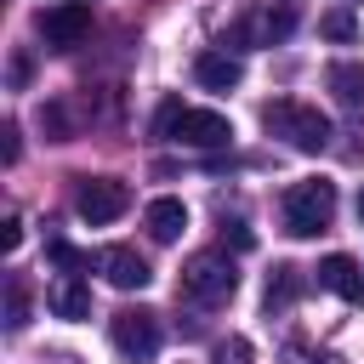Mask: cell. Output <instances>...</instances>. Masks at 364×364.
Segmentation results:
<instances>
[{"label": "cell", "mask_w": 364, "mask_h": 364, "mask_svg": "<svg viewBox=\"0 0 364 364\" xmlns=\"http://www.w3.org/2000/svg\"><path fill=\"white\" fill-rule=\"evenodd\" d=\"M262 125L273 131V136H284L296 154H318V148H330V119L313 108V102H296V97H273L267 108H262Z\"/></svg>", "instance_id": "7a4b0ae2"}, {"label": "cell", "mask_w": 364, "mask_h": 364, "mask_svg": "<svg viewBox=\"0 0 364 364\" xmlns=\"http://www.w3.org/2000/svg\"><path fill=\"white\" fill-rule=\"evenodd\" d=\"M318 284L330 290V296H341V301H364V267L353 262V256H324L318 262Z\"/></svg>", "instance_id": "30bf717a"}, {"label": "cell", "mask_w": 364, "mask_h": 364, "mask_svg": "<svg viewBox=\"0 0 364 364\" xmlns=\"http://www.w3.org/2000/svg\"><path fill=\"white\" fill-rule=\"evenodd\" d=\"M290 364H341L336 353H307V347H290Z\"/></svg>", "instance_id": "7402d4cb"}, {"label": "cell", "mask_w": 364, "mask_h": 364, "mask_svg": "<svg viewBox=\"0 0 364 364\" xmlns=\"http://www.w3.org/2000/svg\"><path fill=\"white\" fill-rule=\"evenodd\" d=\"M28 324V290L23 279H6V330H23Z\"/></svg>", "instance_id": "ac0fdd59"}, {"label": "cell", "mask_w": 364, "mask_h": 364, "mask_svg": "<svg viewBox=\"0 0 364 364\" xmlns=\"http://www.w3.org/2000/svg\"><path fill=\"white\" fill-rule=\"evenodd\" d=\"M142 222H148V239H154V245H176V239L188 233V205H182V199H154V205L142 210Z\"/></svg>", "instance_id": "7c38bea8"}, {"label": "cell", "mask_w": 364, "mask_h": 364, "mask_svg": "<svg viewBox=\"0 0 364 364\" xmlns=\"http://www.w3.org/2000/svg\"><path fill=\"white\" fill-rule=\"evenodd\" d=\"M51 313H57V318H85V313H91V284H85L80 273H63V279L51 284Z\"/></svg>", "instance_id": "9a60e30c"}, {"label": "cell", "mask_w": 364, "mask_h": 364, "mask_svg": "<svg viewBox=\"0 0 364 364\" xmlns=\"http://www.w3.org/2000/svg\"><path fill=\"white\" fill-rule=\"evenodd\" d=\"M40 34H46V46H51V51H74V46L91 34V6L63 0V6L40 11Z\"/></svg>", "instance_id": "52a82bcc"}, {"label": "cell", "mask_w": 364, "mask_h": 364, "mask_svg": "<svg viewBox=\"0 0 364 364\" xmlns=\"http://www.w3.org/2000/svg\"><path fill=\"white\" fill-rule=\"evenodd\" d=\"M17 154H23V142H17V125H6V131H0V159H6V165H17Z\"/></svg>", "instance_id": "ffe728a7"}, {"label": "cell", "mask_w": 364, "mask_h": 364, "mask_svg": "<svg viewBox=\"0 0 364 364\" xmlns=\"http://www.w3.org/2000/svg\"><path fill=\"white\" fill-rule=\"evenodd\" d=\"M154 136H171L182 148H228L233 142V125L216 108H188L182 97H165L159 114H154Z\"/></svg>", "instance_id": "6da1fadb"}, {"label": "cell", "mask_w": 364, "mask_h": 364, "mask_svg": "<svg viewBox=\"0 0 364 364\" xmlns=\"http://www.w3.org/2000/svg\"><path fill=\"white\" fill-rule=\"evenodd\" d=\"M108 336H114L119 358L148 364V358L159 353V313H154V307H119V313L108 318Z\"/></svg>", "instance_id": "5b68a950"}, {"label": "cell", "mask_w": 364, "mask_h": 364, "mask_svg": "<svg viewBox=\"0 0 364 364\" xmlns=\"http://www.w3.org/2000/svg\"><path fill=\"white\" fill-rule=\"evenodd\" d=\"M301 284H307V279H301V267H296V262H279V267L267 273V290H262V307H267V313H284V307H290V301L301 296Z\"/></svg>", "instance_id": "5bb4252c"}, {"label": "cell", "mask_w": 364, "mask_h": 364, "mask_svg": "<svg viewBox=\"0 0 364 364\" xmlns=\"http://www.w3.org/2000/svg\"><path fill=\"white\" fill-rule=\"evenodd\" d=\"M46 256H51V267H63V273H85V267H91V256L74 250L68 239H46Z\"/></svg>", "instance_id": "e0dca14e"}, {"label": "cell", "mask_w": 364, "mask_h": 364, "mask_svg": "<svg viewBox=\"0 0 364 364\" xmlns=\"http://www.w3.org/2000/svg\"><path fill=\"white\" fill-rule=\"evenodd\" d=\"M193 80H199L205 91H233V85L245 80V63H239L233 51H199V57H193Z\"/></svg>", "instance_id": "8fae6325"}, {"label": "cell", "mask_w": 364, "mask_h": 364, "mask_svg": "<svg viewBox=\"0 0 364 364\" xmlns=\"http://www.w3.org/2000/svg\"><path fill=\"white\" fill-rule=\"evenodd\" d=\"M97 267H102V279H108L114 290H142V284L154 279V267H148L131 245H108V250L97 256Z\"/></svg>", "instance_id": "9c48e42d"}, {"label": "cell", "mask_w": 364, "mask_h": 364, "mask_svg": "<svg viewBox=\"0 0 364 364\" xmlns=\"http://www.w3.org/2000/svg\"><path fill=\"white\" fill-rule=\"evenodd\" d=\"M0 245H6V250H17V245H23V222H17V216H6V233H0Z\"/></svg>", "instance_id": "603a6c76"}, {"label": "cell", "mask_w": 364, "mask_h": 364, "mask_svg": "<svg viewBox=\"0 0 364 364\" xmlns=\"http://www.w3.org/2000/svg\"><path fill=\"white\" fill-rule=\"evenodd\" d=\"M279 210H284V233L290 239H313V233H324L336 222V182H324V176L290 182L284 199H279Z\"/></svg>", "instance_id": "3957f363"}, {"label": "cell", "mask_w": 364, "mask_h": 364, "mask_svg": "<svg viewBox=\"0 0 364 364\" xmlns=\"http://www.w3.org/2000/svg\"><path fill=\"white\" fill-rule=\"evenodd\" d=\"M324 85H330V97H336L341 108H364V63H353V57L330 63V68H324Z\"/></svg>", "instance_id": "4fadbf2b"}, {"label": "cell", "mask_w": 364, "mask_h": 364, "mask_svg": "<svg viewBox=\"0 0 364 364\" xmlns=\"http://www.w3.org/2000/svg\"><path fill=\"white\" fill-rule=\"evenodd\" d=\"M318 34L336 40V46H353V40H358V17H353L347 6H330V11L318 17Z\"/></svg>", "instance_id": "2e32d148"}, {"label": "cell", "mask_w": 364, "mask_h": 364, "mask_svg": "<svg viewBox=\"0 0 364 364\" xmlns=\"http://www.w3.org/2000/svg\"><path fill=\"white\" fill-rule=\"evenodd\" d=\"M222 239H233V250H250V245H256V233H250L245 222H228V228H222Z\"/></svg>", "instance_id": "44dd1931"}, {"label": "cell", "mask_w": 364, "mask_h": 364, "mask_svg": "<svg viewBox=\"0 0 364 364\" xmlns=\"http://www.w3.org/2000/svg\"><path fill=\"white\" fill-rule=\"evenodd\" d=\"M74 210H80L91 228H108V222H119V216L131 210V188L114 182V176H85L80 193H74Z\"/></svg>", "instance_id": "8992f818"}, {"label": "cell", "mask_w": 364, "mask_h": 364, "mask_svg": "<svg viewBox=\"0 0 364 364\" xmlns=\"http://www.w3.org/2000/svg\"><path fill=\"white\" fill-rule=\"evenodd\" d=\"M358 222H364V188H358Z\"/></svg>", "instance_id": "cb8c5ba5"}, {"label": "cell", "mask_w": 364, "mask_h": 364, "mask_svg": "<svg viewBox=\"0 0 364 364\" xmlns=\"http://www.w3.org/2000/svg\"><path fill=\"white\" fill-rule=\"evenodd\" d=\"M233 290H239V267H233L228 250H199V256H188V267H182V296H188L193 307H222V301H233Z\"/></svg>", "instance_id": "277c9868"}, {"label": "cell", "mask_w": 364, "mask_h": 364, "mask_svg": "<svg viewBox=\"0 0 364 364\" xmlns=\"http://www.w3.org/2000/svg\"><path fill=\"white\" fill-rule=\"evenodd\" d=\"M250 358H256V353H250L245 336H228V341L216 347V364H250Z\"/></svg>", "instance_id": "d6986e66"}, {"label": "cell", "mask_w": 364, "mask_h": 364, "mask_svg": "<svg viewBox=\"0 0 364 364\" xmlns=\"http://www.w3.org/2000/svg\"><path fill=\"white\" fill-rule=\"evenodd\" d=\"M301 23V11H296V0H279V6H262L245 28H239V46H284L290 40V28Z\"/></svg>", "instance_id": "ba28073f"}]
</instances>
